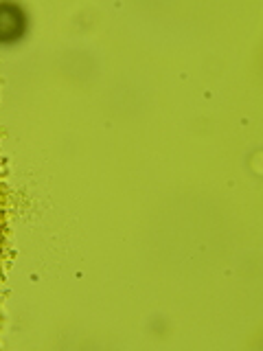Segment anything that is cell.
<instances>
[{
	"instance_id": "obj_1",
	"label": "cell",
	"mask_w": 263,
	"mask_h": 351,
	"mask_svg": "<svg viewBox=\"0 0 263 351\" xmlns=\"http://www.w3.org/2000/svg\"><path fill=\"white\" fill-rule=\"evenodd\" d=\"M25 29V16L14 5H0V40H14Z\"/></svg>"
}]
</instances>
